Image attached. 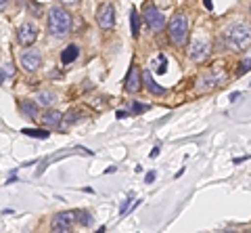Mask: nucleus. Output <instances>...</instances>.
Wrapping results in <instances>:
<instances>
[{"mask_svg": "<svg viewBox=\"0 0 251 233\" xmlns=\"http://www.w3.org/2000/svg\"><path fill=\"white\" fill-rule=\"evenodd\" d=\"M72 29V15L63 6L54 4L49 9V32L52 38H65Z\"/></svg>", "mask_w": 251, "mask_h": 233, "instance_id": "1", "label": "nucleus"}, {"mask_svg": "<svg viewBox=\"0 0 251 233\" xmlns=\"http://www.w3.org/2000/svg\"><path fill=\"white\" fill-rule=\"evenodd\" d=\"M168 36L170 42L176 46H184L188 40V19L184 13H174V17L168 23Z\"/></svg>", "mask_w": 251, "mask_h": 233, "instance_id": "2", "label": "nucleus"}, {"mask_svg": "<svg viewBox=\"0 0 251 233\" xmlns=\"http://www.w3.org/2000/svg\"><path fill=\"white\" fill-rule=\"evenodd\" d=\"M222 36L230 42L232 49H247L251 44V26L249 23H234Z\"/></svg>", "mask_w": 251, "mask_h": 233, "instance_id": "3", "label": "nucleus"}, {"mask_svg": "<svg viewBox=\"0 0 251 233\" xmlns=\"http://www.w3.org/2000/svg\"><path fill=\"white\" fill-rule=\"evenodd\" d=\"M19 63L21 67L25 69V72H36L38 67H40L42 63V51H38V49H23L19 53Z\"/></svg>", "mask_w": 251, "mask_h": 233, "instance_id": "4", "label": "nucleus"}, {"mask_svg": "<svg viewBox=\"0 0 251 233\" xmlns=\"http://www.w3.org/2000/svg\"><path fill=\"white\" fill-rule=\"evenodd\" d=\"M75 221H77V210L75 212L74 210H65V212H59V214L52 216L50 227H52V231H72Z\"/></svg>", "mask_w": 251, "mask_h": 233, "instance_id": "5", "label": "nucleus"}, {"mask_svg": "<svg viewBox=\"0 0 251 233\" xmlns=\"http://www.w3.org/2000/svg\"><path fill=\"white\" fill-rule=\"evenodd\" d=\"M97 23H99L100 29H105V32L113 29V26H115V11H113L111 2H103V4H100V9L97 13Z\"/></svg>", "mask_w": 251, "mask_h": 233, "instance_id": "6", "label": "nucleus"}, {"mask_svg": "<svg viewBox=\"0 0 251 233\" xmlns=\"http://www.w3.org/2000/svg\"><path fill=\"white\" fill-rule=\"evenodd\" d=\"M143 17L147 21V26L153 29V32H161L163 28L168 26L166 23V17H163V13L159 9H155V6H147L145 13H143Z\"/></svg>", "mask_w": 251, "mask_h": 233, "instance_id": "7", "label": "nucleus"}, {"mask_svg": "<svg viewBox=\"0 0 251 233\" xmlns=\"http://www.w3.org/2000/svg\"><path fill=\"white\" fill-rule=\"evenodd\" d=\"M211 53V44L205 40V38H195L191 49H188V57H191L193 61H203L207 59Z\"/></svg>", "mask_w": 251, "mask_h": 233, "instance_id": "8", "label": "nucleus"}, {"mask_svg": "<svg viewBox=\"0 0 251 233\" xmlns=\"http://www.w3.org/2000/svg\"><path fill=\"white\" fill-rule=\"evenodd\" d=\"M36 38H38V28L34 26V23L31 21L21 23L19 29H17V42L23 44V46H29V44L36 42Z\"/></svg>", "mask_w": 251, "mask_h": 233, "instance_id": "9", "label": "nucleus"}, {"mask_svg": "<svg viewBox=\"0 0 251 233\" xmlns=\"http://www.w3.org/2000/svg\"><path fill=\"white\" fill-rule=\"evenodd\" d=\"M140 84H143V80H140L138 67L132 65L130 72H128V76H126V90H128V92H136V90L140 88Z\"/></svg>", "mask_w": 251, "mask_h": 233, "instance_id": "10", "label": "nucleus"}, {"mask_svg": "<svg viewBox=\"0 0 251 233\" xmlns=\"http://www.w3.org/2000/svg\"><path fill=\"white\" fill-rule=\"evenodd\" d=\"M61 120H63V114L57 112V110H46L42 114V124L44 126H59Z\"/></svg>", "mask_w": 251, "mask_h": 233, "instance_id": "11", "label": "nucleus"}, {"mask_svg": "<svg viewBox=\"0 0 251 233\" xmlns=\"http://www.w3.org/2000/svg\"><path fill=\"white\" fill-rule=\"evenodd\" d=\"M143 82L147 84V90L151 92V95H163V92H166V90L159 87V84L153 80V76H151V72H149V69H145V72H143Z\"/></svg>", "mask_w": 251, "mask_h": 233, "instance_id": "12", "label": "nucleus"}, {"mask_svg": "<svg viewBox=\"0 0 251 233\" xmlns=\"http://www.w3.org/2000/svg\"><path fill=\"white\" fill-rule=\"evenodd\" d=\"M77 55H80V49H77L75 44H69L67 49L61 53V61L67 65V63H72V61H75V59H77Z\"/></svg>", "mask_w": 251, "mask_h": 233, "instance_id": "13", "label": "nucleus"}, {"mask_svg": "<svg viewBox=\"0 0 251 233\" xmlns=\"http://www.w3.org/2000/svg\"><path fill=\"white\" fill-rule=\"evenodd\" d=\"M21 133L25 137H34V139H46L49 137V130H38V128H23Z\"/></svg>", "mask_w": 251, "mask_h": 233, "instance_id": "14", "label": "nucleus"}, {"mask_svg": "<svg viewBox=\"0 0 251 233\" xmlns=\"http://www.w3.org/2000/svg\"><path fill=\"white\" fill-rule=\"evenodd\" d=\"M21 112L25 114V116H29V118H34V116L38 114V105H36V103H31V101H23Z\"/></svg>", "mask_w": 251, "mask_h": 233, "instance_id": "15", "label": "nucleus"}, {"mask_svg": "<svg viewBox=\"0 0 251 233\" xmlns=\"http://www.w3.org/2000/svg\"><path fill=\"white\" fill-rule=\"evenodd\" d=\"M52 101H54V92H49V90L38 92V103L40 105H50Z\"/></svg>", "mask_w": 251, "mask_h": 233, "instance_id": "16", "label": "nucleus"}, {"mask_svg": "<svg viewBox=\"0 0 251 233\" xmlns=\"http://www.w3.org/2000/svg\"><path fill=\"white\" fill-rule=\"evenodd\" d=\"M77 221H80L82 227H90L92 225V214L86 210H77Z\"/></svg>", "mask_w": 251, "mask_h": 233, "instance_id": "17", "label": "nucleus"}, {"mask_svg": "<svg viewBox=\"0 0 251 233\" xmlns=\"http://www.w3.org/2000/svg\"><path fill=\"white\" fill-rule=\"evenodd\" d=\"M13 74H15V69H13V63H2V84H6V80L9 78H13Z\"/></svg>", "mask_w": 251, "mask_h": 233, "instance_id": "18", "label": "nucleus"}, {"mask_svg": "<svg viewBox=\"0 0 251 233\" xmlns=\"http://www.w3.org/2000/svg\"><path fill=\"white\" fill-rule=\"evenodd\" d=\"M130 19H132V36L134 38H138V13L136 11H132V15H130Z\"/></svg>", "mask_w": 251, "mask_h": 233, "instance_id": "19", "label": "nucleus"}, {"mask_svg": "<svg viewBox=\"0 0 251 233\" xmlns=\"http://www.w3.org/2000/svg\"><path fill=\"white\" fill-rule=\"evenodd\" d=\"M251 69V57H247L245 61L241 63V69H239V74H245V72H249Z\"/></svg>", "mask_w": 251, "mask_h": 233, "instance_id": "20", "label": "nucleus"}, {"mask_svg": "<svg viewBox=\"0 0 251 233\" xmlns=\"http://www.w3.org/2000/svg\"><path fill=\"white\" fill-rule=\"evenodd\" d=\"M65 118H67V124H74V122H77V118H80V114H77V112H69L67 116H65Z\"/></svg>", "mask_w": 251, "mask_h": 233, "instance_id": "21", "label": "nucleus"}, {"mask_svg": "<svg viewBox=\"0 0 251 233\" xmlns=\"http://www.w3.org/2000/svg\"><path fill=\"white\" fill-rule=\"evenodd\" d=\"M147 110V105H140V103H132V112L134 114H140V112H145Z\"/></svg>", "mask_w": 251, "mask_h": 233, "instance_id": "22", "label": "nucleus"}, {"mask_svg": "<svg viewBox=\"0 0 251 233\" xmlns=\"http://www.w3.org/2000/svg\"><path fill=\"white\" fill-rule=\"evenodd\" d=\"M145 181H147V183H153V181H155V170H151V173H147Z\"/></svg>", "mask_w": 251, "mask_h": 233, "instance_id": "23", "label": "nucleus"}, {"mask_svg": "<svg viewBox=\"0 0 251 233\" xmlns=\"http://www.w3.org/2000/svg\"><path fill=\"white\" fill-rule=\"evenodd\" d=\"M9 4H11V0H0V11L4 13V11H6V6H9Z\"/></svg>", "mask_w": 251, "mask_h": 233, "instance_id": "24", "label": "nucleus"}, {"mask_svg": "<svg viewBox=\"0 0 251 233\" xmlns=\"http://www.w3.org/2000/svg\"><path fill=\"white\" fill-rule=\"evenodd\" d=\"M63 4H67V6H75L77 2H80V0H61Z\"/></svg>", "mask_w": 251, "mask_h": 233, "instance_id": "25", "label": "nucleus"}, {"mask_svg": "<svg viewBox=\"0 0 251 233\" xmlns=\"http://www.w3.org/2000/svg\"><path fill=\"white\" fill-rule=\"evenodd\" d=\"M203 4H205V9H207V11L214 9V2H211V0H203Z\"/></svg>", "mask_w": 251, "mask_h": 233, "instance_id": "26", "label": "nucleus"}, {"mask_svg": "<svg viewBox=\"0 0 251 233\" xmlns=\"http://www.w3.org/2000/svg\"><path fill=\"white\" fill-rule=\"evenodd\" d=\"M157 155H159V145L153 147V151H151V158H157Z\"/></svg>", "mask_w": 251, "mask_h": 233, "instance_id": "27", "label": "nucleus"}, {"mask_svg": "<svg viewBox=\"0 0 251 233\" xmlns=\"http://www.w3.org/2000/svg\"><path fill=\"white\" fill-rule=\"evenodd\" d=\"M241 97V92H232V95H230V101H237Z\"/></svg>", "mask_w": 251, "mask_h": 233, "instance_id": "28", "label": "nucleus"}, {"mask_svg": "<svg viewBox=\"0 0 251 233\" xmlns=\"http://www.w3.org/2000/svg\"><path fill=\"white\" fill-rule=\"evenodd\" d=\"M249 13H251V4H249Z\"/></svg>", "mask_w": 251, "mask_h": 233, "instance_id": "29", "label": "nucleus"}]
</instances>
